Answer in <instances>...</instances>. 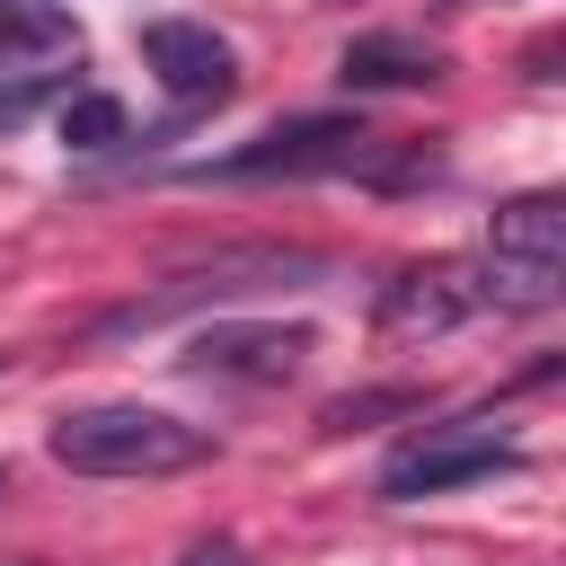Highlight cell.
Wrapping results in <instances>:
<instances>
[{"instance_id":"obj_10","label":"cell","mask_w":566,"mask_h":566,"mask_svg":"<svg viewBox=\"0 0 566 566\" xmlns=\"http://www.w3.org/2000/svg\"><path fill=\"white\" fill-rule=\"evenodd\" d=\"M35 53H71V9L0 0V62H35Z\"/></svg>"},{"instance_id":"obj_7","label":"cell","mask_w":566,"mask_h":566,"mask_svg":"<svg viewBox=\"0 0 566 566\" xmlns=\"http://www.w3.org/2000/svg\"><path fill=\"white\" fill-rule=\"evenodd\" d=\"M142 53H150V71H159V88H168L177 106H221V97L239 88L230 44H221L212 27H195V18H150V27H142Z\"/></svg>"},{"instance_id":"obj_1","label":"cell","mask_w":566,"mask_h":566,"mask_svg":"<svg viewBox=\"0 0 566 566\" xmlns=\"http://www.w3.org/2000/svg\"><path fill=\"white\" fill-rule=\"evenodd\" d=\"M44 451H53L71 478H177V469H195L212 442H203V424H186V416H168V407L106 398V407H71V416L44 433Z\"/></svg>"},{"instance_id":"obj_2","label":"cell","mask_w":566,"mask_h":566,"mask_svg":"<svg viewBox=\"0 0 566 566\" xmlns=\"http://www.w3.org/2000/svg\"><path fill=\"white\" fill-rule=\"evenodd\" d=\"M301 274H327V256L310 248H221L203 265H177L168 283L133 292L124 310L97 318V336H142V327H168L186 310H212V301H248V292H274V283H301Z\"/></svg>"},{"instance_id":"obj_3","label":"cell","mask_w":566,"mask_h":566,"mask_svg":"<svg viewBox=\"0 0 566 566\" xmlns=\"http://www.w3.org/2000/svg\"><path fill=\"white\" fill-rule=\"evenodd\" d=\"M478 283H486V310H548L557 283H566V203L557 195L504 203L495 230H486Z\"/></svg>"},{"instance_id":"obj_4","label":"cell","mask_w":566,"mask_h":566,"mask_svg":"<svg viewBox=\"0 0 566 566\" xmlns=\"http://www.w3.org/2000/svg\"><path fill=\"white\" fill-rule=\"evenodd\" d=\"M371 159V133L363 115H292V124H265L256 142L221 150L203 177H336V168H363Z\"/></svg>"},{"instance_id":"obj_6","label":"cell","mask_w":566,"mask_h":566,"mask_svg":"<svg viewBox=\"0 0 566 566\" xmlns=\"http://www.w3.org/2000/svg\"><path fill=\"white\" fill-rule=\"evenodd\" d=\"M478 310H486V283H478V265H451V256L389 274L380 301H371L380 336H442V327H460V318H478Z\"/></svg>"},{"instance_id":"obj_12","label":"cell","mask_w":566,"mask_h":566,"mask_svg":"<svg viewBox=\"0 0 566 566\" xmlns=\"http://www.w3.org/2000/svg\"><path fill=\"white\" fill-rule=\"evenodd\" d=\"M186 566H239V548H195Z\"/></svg>"},{"instance_id":"obj_13","label":"cell","mask_w":566,"mask_h":566,"mask_svg":"<svg viewBox=\"0 0 566 566\" xmlns=\"http://www.w3.org/2000/svg\"><path fill=\"white\" fill-rule=\"evenodd\" d=\"M0 495H9V460H0Z\"/></svg>"},{"instance_id":"obj_9","label":"cell","mask_w":566,"mask_h":566,"mask_svg":"<svg viewBox=\"0 0 566 566\" xmlns=\"http://www.w3.org/2000/svg\"><path fill=\"white\" fill-rule=\"evenodd\" d=\"M336 80L345 88H416V80H442V53L416 44V35H354Z\"/></svg>"},{"instance_id":"obj_5","label":"cell","mask_w":566,"mask_h":566,"mask_svg":"<svg viewBox=\"0 0 566 566\" xmlns=\"http://www.w3.org/2000/svg\"><path fill=\"white\" fill-rule=\"evenodd\" d=\"M513 460H522V451H513L495 424H424L416 442H398V451L380 460V495H389V504L451 495V486L495 478V469H513Z\"/></svg>"},{"instance_id":"obj_11","label":"cell","mask_w":566,"mask_h":566,"mask_svg":"<svg viewBox=\"0 0 566 566\" xmlns=\"http://www.w3.org/2000/svg\"><path fill=\"white\" fill-rule=\"evenodd\" d=\"M62 142L71 150H115L124 142V106L115 97H71L62 106Z\"/></svg>"},{"instance_id":"obj_8","label":"cell","mask_w":566,"mask_h":566,"mask_svg":"<svg viewBox=\"0 0 566 566\" xmlns=\"http://www.w3.org/2000/svg\"><path fill=\"white\" fill-rule=\"evenodd\" d=\"M310 327H239V318H212L195 345H186V371H212V380H292L310 363Z\"/></svg>"}]
</instances>
